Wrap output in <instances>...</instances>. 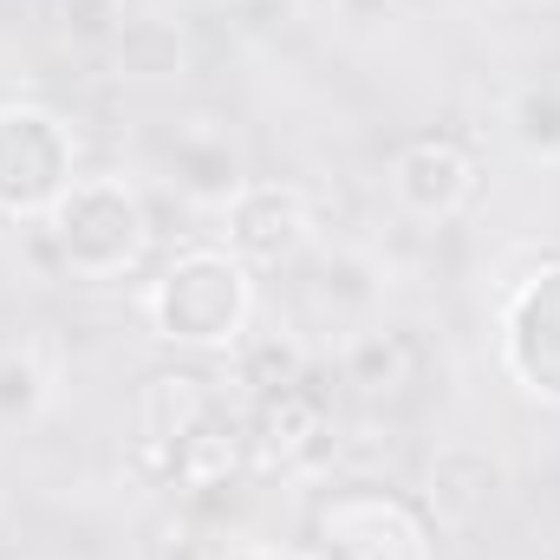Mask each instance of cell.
Wrapping results in <instances>:
<instances>
[{
    "label": "cell",
    "instance_id": "6da1fadb",
    "mask_svg": "<svg viewBox=\"0 0 560 560\" xmlns=\"http://www.w3.org/2000/svg\"><path fill=\"white\" fill-rule=\"evenodd\" d=\"M138 463L189 495L229 489L248 463V411H235L209 372L170 365L138 398Z\"/></svg>",
    "mask_w": 560,
    "mask_h": 560
},
{
    "label": "cell",
    "instance_id": "7a4b0ae2",
    "mask_svg": "<svg viewBox=\"0 0 560 560\" xmlns=\"http://www.w3.org/2000/svg\"><path fill=\"white\" fill-rule=\"evenodd\" d=\"M143 319L163 346H189V352L235 346L255 319V280L229 248H183L150 280Z\"/></svg>",
    "mask_w": 560,
    "mask_h": 560
},
{
    "label": "cell",
    "instance_id": "3957f363",
    "mask_svg": "<svg viewBox=\"0 0 560 560\" xmlns=\"http://www.w3.org/2000/svg\"><path fill=\"white\" fill-rule=\"evenodd\" d=\"M46 248L66 275L118 280L131 275L150 248V209L118 176H72V189L46 209Z\"/></svg>",
    "mask_w": 560,
    "mask_h": 560
},
{
    "label": "cell",
    "instance_id": "277c9868",
    "mask_svg": "<svg viewBox=\"0 0 560 560\" xmlns=\"http://www.w3.org/2000/svg\"><path fill=\"white\" fill-rule=\"evenodd\" d=\"M313 541L326 560H436V522L411 495L359 482L313 509Z\"/></svg>",
    "mask_w": 560,
    "mask_h": 560
},
{
    "label": "cell",
    "instance_id": "5b68a950",
    "mask_svg": "<svg viewBox=\"0 0 560 560\" xmlns=\"http://www.w3.org/2000/svg\"><path fill=\"white\" fill-rule=\"evenodd\" d=\"M72 131L39 105L0 112V215L46 222V209L72 189Z\"/></svg>",
    "mask_w": 560,
    "mask_h": 560
},
{
    "label": "cell",
    "instance_id": "8992f818",
    "mask_svg": "<svg viewBox=\"0 0 560 560\" xmlns=\"http://www.w3.org/2000/svg\"><path fill=\"white\" fill-rule=\"evenodd\" d=\"M326 450H332V398L313 372L248 398V456L280 469H313Z\"/></svg>",
    "mask_w": 560,
    "mask_h": 560
},
{
    "label": "cell",
    "instance_id": "52a82bcc",
    "mask_svg": "<svg viewBox=\"0 0 560 560\" xmlns=\"http://www.w3.org/2000/svg\"><path fill=\"white\" fill-rule=\"evenodd\" d=\"M502 365L515 372L522 392L560 405V261L515 287L502 313Z\"/></svg>",
    "mask_w": 560,
    "mask_h": 560
},
{
    "label": "cell",
    "instance_id": "ba28073f",
    "mask_svg": "<svg viewBox=\"0 0 560 560\" xmlns=\"http://www.w3.org/2000/svg\"><path fill=\"white\" fill-rule=\"evenodd\" d=\"M222 215H229V255L242 268H287L313 235L306 189L293 183H248Z\"/></svg>",
    "mask_w": 560,
    "mask_h": 560
},
{
    "label": "cell",
    "instance_id": "9c48e42d",
    "mask_svg": "<svg viewBox=\"0 0 560 560\" xmlns=\"http://www.w3.org/2000/svg\"><path fill=\"white\" fill-rule=\"evenodd\" d=\"M392 196L411 215H423V222H443V215H456L476 196V163H469L463 143L443 138V131L405 138L398 156H392Z\"/></svg>",
    "mask_w": 560,
    "mask_h": 560
},
{
    "label": "cell",
    "instance_id": "30bf717a",
    "mask_svg": "<svg viewBox=\"0 0 560 560\" xmlns=\"http://www.w3.org/2000/svg\"><path fill=\"white\" fill-rule=\"evenodd\" d=\"M495 489H502V463H495L489 450H476V443H450V450H436V463H430L423 509H430V522L463 528V522H476V515L495 502Z\"/></svg>",
    "mask_w": 560,
    "mask_h": 560
},
{
    "label": "cell",
    "instance_id": "8fae6325",
    "mask_svg": "<svg viewBox=\"0 0 560 560\" xmlns=\"http://www.w3.org/2000/svg\"><path fill=\"white\" fill-rule=\"evenodd\" d=\"M170 183H176L196 209H229V202L248 189V170H242V156H235L229 138L189 131V138L170 143Z\"/></svg>",
    "mask_w": 560,
    "mask_h": 560
},
{
    "label": "cell",
    "instance_id": "7c38bea8",
    "mask_svg": "<svg viewBox=\"0 0 560 560\" xmlns=\"http://www.w3.org/2000/svg\"><path fill=\"white\" fill-rule=\"evenodd\" d=\"M411 372H418V346H411V332H359V339L346 346V385H359L365 398H378V392H405Z\"/></svg>",
    "mask_w": 560,
    "mask_h": 560
},
{
    "label": "cell",
    "instance_id": "4fadbf2b",
    "mask_svg": "<svg viewBox=\"0 0 560 560\" xmlns=\"http://www.w3.org/2000/svg\"><path fill=\"white\" fill-rule=\"evenodd\" d=\"M229 352H235V385H242L248 398L280 392V385H293V378H306V372H313V365H306V352H300L287 332H242Z\"/></svg>",
    "mask_w": 560,
    "mask_h": 560
},
{
    "label": "cell",
    "instance_id": "5bb4252c",
    "mask_svg": "<svg viewBox=\"0 0 560 560\" xmlns=\"http://www.w3.org/2000/svg\"><path fill=\"white\" fill-rule=\"evenodd\" d=\"M509 131L528 156H560V85L541 79V85H522L515 105H509Z\"/></svg>",
    "mask_w": 560,
    "mask_h": 560
},
{
    "label": "cell",
    "instance_id": "9a60e30c",
    "mask_svg": "<svg viewBox=\"0 0 560 560\" xmlns=\"http://www.w3.org/2000/svg\"><path fill=\"white\" fill-rule=\"evenodd\" d=\"M39 405H46V372L26 352H7L0 359V423L39 418Z\"/></svg>",
    "mask_w": 560,
    "mask_h": 560
},
{
    "label": "cell",
    "instance_id": "2e32d148",
    "mask_svg": "<svg viewBox=\"0 0 560 560\" xmlns=\"http://www.w3.org/2000/svg\"><path fill=\"white\" fill-rule=\"evenodd\" d=\"M125 0H66V26L85 33V39H105V33H125Z\"/></svg>",
    "mask_w": 560,
    "mask_h": 560
},
{
    "label": "cell",
    "instance_id": "e0dca14e",
    "mask_svg": "<svg viewBox=\"0 0 560 560\" xmlns=\"http://www.w3.org/2000/svg\"><path fill=\"white\" fill-rule=\"evenodd\" d=\"M150 560H222V548H215L196 522H176V528H163V535H156Z\"/></svg>",
    "mask_w": 560,
    "mask_h": 560
},
{
    "label": "cell",
    "instance_id": "ac0fdd59",
    "mask_svg": "<svg viewBox=\"0 0 560 560\" xmlns=\"http://www.w3.org/2000/svg\"><path fill=\"white\" fill-rule=\"evenodd\" d=\"M222 560H293V555H275V548H222Z\"/></svg>",
    "mask_w": 560,
    "mask_h": 560
}]
</instances>
